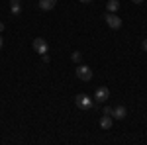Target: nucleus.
Returning <instances> with one entry per match:
<instances>
[{
  "label": "nucleus",
  "mask_w": 147,
  "mask_h": 145,
  "mask_svg": "<svg viewBox=\"0 0 147 145\" xmlns=\"http://www.w3.org/2000/svg\"><path fill=\"white\" fill-rule=\"evenodd\" d=\"M75 102H77V106H79L80 110H92L94 108V100H92L88 94H77Z\"/></svg>",
  "instance_id": "nucleus-1"
},
{
  "label": "nucleus",
  "mask_w": 147,
  "mask_h": 145,
  "mask_svg": "<svg viewBox=\"0 0 147 145\" xmlns=\"http://www.w3.org/2000/svg\"><path fill=\"white\" fill-rule=\"evenodd\" d=\"M104 20H106V24H108L112 30H120V28H122V18L116 16V14H110V12H108V14L104 16Z\"/></svg>",
  "instance_id": "nucleus-2"
},
{
  "label": "nucleus",
  "mask_w": 147,
  "mask_h": 145,
  "mask_svg": "<svg viewBox=\"0 0 147 145\" xmlns=\"http://www.w3.org/2000/svg\"><path fill=\"white\" fill-rule=\"evenodd\" d=\"M77 77H79L80 80H84V82H88L92 78V69L86 67V65H79V67H77Z\"/></svg>",
  "instance_id": "nucleus-3"
},
{
  "label": "nucleus",
  "mask_w": 147,
  "mask_h": 145,
  "mask_svg": "<svg viewBox=\"0 0 147 145\" xmlns=\"http://www.w3.org/2000/svg\"><path fill=\"white\" fill-rule=\"evenodd\" d=\"M32 47H34V51L35 53H39V55H43V53H47V41L43 39V37H35L34 39V43H32Z\"/></svg>",
  "instance_id": "nucleus-4"
},
{
  "label": "nucleus",
  "mask_w": 147,
  "mask_h": 145,
  "mask_svg": "<svg viewBox=\"0 0 147 145\" xmlns=\"http://www.w3.org/2000/svg\"><path fill=\"white\" fill-rule=\"evenodd\" d=\"M94 100H96V102H106V100H110V90L106 88V86H100V88H96Z\"/></svg>",
  "instance_id": "nucleus-5"
},
{
  "label": "nucleus",
  "mask_w": 147,
  "mask_h": 145,
  "mask_svg": "<svg viewBox=\"0 0 147 145\" xmlns=\"http://www.w3.org/2000/svg\"><path fill=\"white\" fill-rule=\"evenodd\" d=\"M125 116H127L125 106H116V108H112V118L114 120H125Z\"/></svg>",
  "instance_id": "nucleus-6"
},
{
  "label": "nucleus",
  "mask_w": 147,
  "mask_h": 145,
  "mask_svg": "<svg viewBox=\"0 0 147 145\" xmlns=\"http://www.w3.org/2000/svg\"><path fill=\"white\" fill-rule=\"evenodd\" d=\"M37 6H39L43 12H49V10H53V8L57 6V0H39Z\"/></svg>",
  "instance_id": "nucleus-7"
},
{
  "label": "nucleus",
  "mask_w": 147,
  "mask_h": 145,
  "mask_svg": "<svg viewBox=\"0 0 147 145\" xmlns=\"http://www.w3.org/2000/svg\"><path fill=\"white\" fill-rule=\"evenodd\" d=\"M112 123H114L112 116H106V114H104V116L100 118V127H102V129H110V127H112Z\"/></svg>",
  "instance_id": "nucleus-8"
},
{
  "label": "nucleus",
  "mask_w": 147,
  "mask_h": 145,
  "mask_svg": "<svg viewBox=\"0 0 147 145\" xmlns=\"http://www.w3.org/2000/svg\"><path fill=\"white\" fill-rule=\"evenodd\" d=\"M106 10L110 12V14H116V12L120 10V0H108V4H106Z\"/></svg>",
  "instance_id": "nucleus-9"
},
{
  "label": "nucleus",
  "mask_w": 147,
  "mask_h": 145,
  "mask_svg": "<svg viewBox=\"0 0 147 145\" xmlns=\"http://www.w3.org/2000/svg\"><path fill=\"white\" fill-rule=\"evenodd\" d=\"M10 10H12V14H20V12H22V4H20V0H12V2H10Z\"/></svg>",
  "instance_id": "nucleus-10"
},
{
  "label": "nucleus",
  "mask_w": 147,
  "mask_h": 145,
  "mask_svg": "<svg viewBox=\"0 0 147 145\" xmlns=\"http://www.w3.org/2000/svg\"><path fill=\"white\" fill-rule=\"evenodd\" d=\"M71 59H73V61H75V63H80V59H82V55H80L79 51H75V53H73V55H71Z\"/></svg>",
  "instance_id": "nucleus-11"
},
{
  "label": "nucleus",
  "mask_w": 147,
  "mask_h": 145,
  "mask_svg": "<svg viewBox=\"0 0 147 145\" xmlns=\"http://www.w3.org/2000/svg\"><path fill=\"white\" fill-rule=\"evenodd\" d=\"M104 114H106V116H112V108H110V106H104Z\"/></svg>",
  "instance_id": "nucleus-12"
},
{
  "label": "nucleus",
  "mask_w": 147,
  "mask_h": 145,
  "mask_svg": "<svg viewBox=\"0 0 147 145\" xmlns=\"http://www.w3.org/2000/svg\"><path fill=\"white\" fill-rule=\"evenodd\" d=\"M41 61H43V63H49V55L43 53V55H41Z\"/></svg>",
  "instance_id": "nucleus-13"
},
{
  "label": "nucleus",
  "mask_w": 147,
  "mask_h": 145,
  "mask_svg": "<svg viewBox=\"0 0 147 145\" xmlns=\"http://www.w3.org/2000/svg\"><path fill=\"white\" fill-rule=\"evenodd\" d=\"M141 47H143V51H147V39H143V41H141Z\"/></svg>",
  "instance_id": "nucleus-14"
},
{
  "label": "nucleus",
  "mask_w": 147,
  "mask_h": 145,
  "mask_svg": "<svg viewBox=\"0 0 147 145\" xmlns=\"http://www.w3.org/2000/svg\"><path fill=\"white\" fill-rule=\"evenodd\" d=\"M79 2H82V4H90L92 0H79Z\"/></svg>",
  "instance_id": "nucleus-15"
},
{
  "label": "nucleus",
  "mask_w": 147,
  "mask_h": 145,
  "mask_svg": "<svg viewBox=\"0 0 147 145\" xmlns=\"http://www.w3.org/2000/svg\"><path fill=\"white\" fill-rule=\"evenodd\" d=\"M131 2H134V4H141L143 0H131Z\"/></svg>",
  "instance_id": "nucleus-16"
},
{
  "label": "nucleus",
  "mask_w": 147,
  "mask_h": 145,
  "mask_svg": "<svg viewBox=\"0 0 147 145\" xmlns=\"http://www.w3.org/2000/svg\"><path fill=\"white\" fill-rule=\"evenodd\" d=\"M2 30H4V24L0 22V34H2Z\"/></svg>",
  "instance_id": "nucleus-17"
},
{
  "label": "nucleus",
  "mask_w": 147,
  "mask_h": 145,
  "mask_svg": "<svg viewBox=\"0 0 147 145\" xmlns=\"http://www.w3.org/2000/svg\"><path fill=\"white\" fill-rule=\"evenodd\" d=\"M0 47H2V37H0Z\"/></svg>",
  "instance_id": "nucleus-18"
}]
</instances>
